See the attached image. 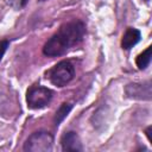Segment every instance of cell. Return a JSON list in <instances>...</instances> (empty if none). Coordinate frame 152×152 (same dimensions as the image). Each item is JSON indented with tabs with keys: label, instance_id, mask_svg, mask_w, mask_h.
<instances>
[{
	"label": "cell",
	"instance_id": "obj_1",
	"mask_svg": "<svg viewBox=\"0 0 152 152\" xmlns=\"http://www.w3.org/2000/svg\"><path fill=\"white\" fill-rule=\"evenodd\" d=\"M86 34V24L82 20L74 19L59 26L44 44L43 53L48 57H59L66 53L71 48L78 45Z\"/></svg>",
	"mask_w": 152,
	"mask_h": 152
},
{
	"label": "cell",
	"instance_id": "obj_2",
	"mask_svg": "<svg viewBox=\"0 0 152 152\" xmlns=\"http://www.w3.org/2000/svg\"><path fill=\"white\" fill-rule=\"evenodd\" d=\"M46 75L53 86L62 88L74 78L75 66L70 61H61L55 66H52L49 72H46Z\"/></svg>",
	"mask_w": 152,
	"mask_h": 152
},
{
	"label": "cell",
	"instance_id": "obj_3",
	"mask_svg": "<svg viewBox=\"0 0 152 152\" xmlns=\"http://www.w3.org/2000/svg\"><path fill=\"white\" fill-rule=\"evenodd\" d=\"M53 135L46 131H37L25 140L23 150L25 152H49L52 150Z\"/></svg>",
	"mask_w": 152,
	"mask_h": 152
},
{
	"label": "cell",
	"instance_id": "obj_4",
	"mask_svg": "<svg viewBox=\"0 0 152 152\" xmlns=\"http://www.w3.org/2000/svg\"><path fill=\"white\" fill-rule=\"evenodd\" d=\"M52 90L48 87L34 84L26 91V103L30 109H40L46 107L52 99Z\"/></svg>",
	"mask_w": 152,
	"mask_h": 152
},
{
	"label": "cell",
	"instance_id": "obj_5",
	"mask_svg": "<svg viewBox=\"0 0 152 152\" xmlns=\"http://www.w3.org/2000/svg\"><path fill=\"white\" fill-rule=\"evenodd\" d=\"M125 94L128 99L140 100V101H150L152 99V86L151 81H146L144 83H128L125 87Z\"/></svg>",
	"mask_w": 152,
	"mask_h": 152
},
{
	"label": "cell",
	"instance_id": "obj_6",
	"mask_svg": "<svg viewBox=\"0 0 152 152\" xmlns=\"http://www.w3.org/2000/svg\"><path fill=\"white\" fill-rule=\"evenodd\" d=\"M61 147L62 151H72V152H78L83 150L81 139L78 137V134L74 131H68L65 132L62 138H61Z\"/></svg>",
	"mask_w": 152,
	"mask_h": 152
},
{
	"label": "cell",
	"instance_id": "obj_7",
	"mask_svg": "<svg viewBox=\"0 0 152 152\" xmlns=\"http://www.w3.org/2000/svg\"><path fill=\"white\" fill-rule=\"evenodd\" d=\"M141 39V32L134 27H127L121 38V48L124 50H131Z\"/></svg>",
	"mask_w": 152,
	"mask_h": 152
},
{
	"label": "cell",
	"instance_id": "obj_8",
	"mask_svg": "<svg viewBox=\"0 0 152 152\" xmlns=\"http://www.w3.org/2000/svg\"><path fill=\"white\" fill-rule=\"evenodd\" d=\"M71 109H72V104L71 103H69V102H63L61 106H59V108L56 110V114H55V116H53V125L56 126V127H58L59 125H61V122L68 116V114L71 112Z\"/></svg>",
	"mask_w": 152,
	"mask_h": 152
},
{
	"label": "cell",
	"instance_id": "obj_9",
	"mask_svg": "<svg viewBox=\"0 0 152 152\" xmlns=\"http://www.w3.org/2000/svg\"><path fill=\"white\" fill-rule=\"evenodd\" d=\"M151 59H152V46H148L140 55H138V57L135 59V64L139 70H145L150 65Z\"/></svg>",
	"mask_w": 152,
	"mask_h": 152
},
{
	"label": "cell",
	"instance_id": "obj_10",
	"mask_svg": "<svg viewBox=\"0 0 152 152\" xmlns=\"http://www.w3.org/2000/svg\"><path fill=\"white\" fill-rule=\"evenodd\" d=\"M27 1L28 0H6L7 5H10L12 8L19 11V10H23L26 5H27Z\"/></svg>",
	"mask_w": 152,
	"mask_h": 152
},
{
	"label": "cell",
	"instance_id": "obj_11",
	"mask_svg": "<svg viewBox=\"0 0 152 152\" xmlns=\"http://www.w3.org/2000/svg\"><path fill=\"white\" fill-rule=\"evenodd\" d=\"M8 45H10V40H8V39H2V40H0V61L2 59L5 52L7 51Z\"/></svg>",
	"mask_w": 152,
	"mask_h": 152
},
{
	"label": "cell",
	"instance_id": "obj_12",
	"mask_svg": "<svg viewBox=\"0 0 152 152\" xmlns=\"http://www.w3.org/2000/svg\"><path fill=\"white\" fill-rule=\"evenodd\" d=\"M151 131H152V126H148L146 129H145V133H146V137L148 139L150 142H152V137H151Z\"/></svg>",
	"mask_w": 152,
	"mask_h": 152
},
{
	"label": "cell",
	"instance_id": "obj_13",
	"mask_svg": "<svg viewBox=\"0 0 152 152\" xmlns=\"http://www.w3.org/2000/svg\"><path fill=\"white\" fill-rule=\"evenodd\" d=\"M142 1H145L146 4H148V2H150V0H142Z\"/></svg>",
	"mask_w": 152,
	"mask_h": 152
},
{
	"label": "cell",
	"instance_id": "obj_14",
	"mask_svg": "<svg viewBox=\"0 0 152 152\" xmlns=\"http://www.w3.org/2000/svg\"><path fill=\"white\" fill-rule=\"evenodd\" d=\"M38 1H46V0H38Z\"/></svg>",
	"mask_w": 152,
	"mask_h": 152
}]
</instances>
